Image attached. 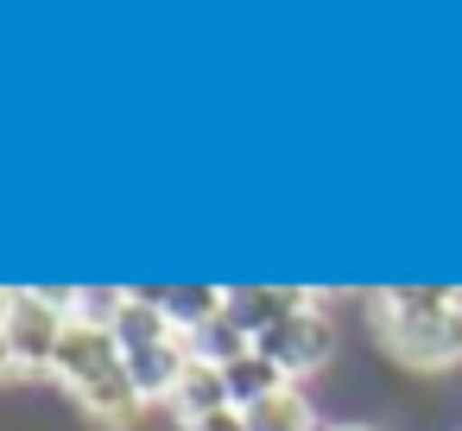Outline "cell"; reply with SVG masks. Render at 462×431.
<instances>
[{
	"instance_id": "cell-6",
	"label": "cell",
	"mask_w": 462,
	"mask_h": 431,
	"mask_svg": "<svg viewBox=\"0 0 462 431\" xmlns=\"http://www.w3.org/2000/svg\"><path fill=\"white\" fill-rule=\"evenodd\" d=\"M228 406H235V399H228V374L209 368V361H190L184 380H178V393H171V418H178V425H197V418L228 412Z\"/></svg>"
},
{
	"instance_id": "cell-8",
	"label": "cell",
	"mask_w": 462,
	"mask_h": 431,
	"mask_svg": "<svg viewBox=\"0 0 462 431\" xmlns=\"http://www.w3.org/2000/svg\"><path fill=\"white\" fill-rule=\"evenodd\" d=\"M241 418H247V431H323V425H317V406L298 393V380L279 387V393H266V399L247 406Z\"/></svg>"
},
{
	"instance_id": "cell-3",
	"label": "cell",
	"mask_w": 462,
	"mask_h": 431,
	"mask_svg": "<svg viewBox=\"0 0 462 431\" xmlns=\"http://www.w3.org/2000/svg\"><path fill=\"white\" fill-rule=\"evenodd\" d=\"M0 317H7L20 374H51L64 330H70V292H39V286H0Z\"/></svg>"
},
{
	"instance_id": "cell-2",
	"label": "cell",
	"mask_w": 462,
	"mask_h": 431,
	"mask_svg": "<svg viewBox=\"0 0 462 431\" xmlns=\"http://www.w3.org/2000/svg\"><path fill=\"white\" fill-rule=\"evenodd\" d=\"M51 380H58L96 425H108V431H127V425L146 412V399H140V387H134V374H127V355H121L115 330H102V323L70 317Z\"/></svg>"
},
{
	"instance_id": "cell-9",
	"label": "cell",
	"mask_w": 462,
	"mask_h": 431,
	"mask_svg": "<svg viewBox=\"0 0 462 431\" xmlns=\"http://www.w3.org/2000/svg\"><path fill=\"white\" fill-rule=\"evenodd\" d=\"M152 298L165 305V317H171L178 330H197V323H209V317L228 311V286H165V292H152Z\"/></svg>"
},
{
	"instance_id": "cell-1",
	"label": "cell",
	"mask_w": 462,
	"mask_h": 431,
	"mask_svg": "<svg viewBox=\"0 0 462 431\" xmlns=\"http://www.w3.org/2000/svg\"><path fill=\"white\" fill-rule=\"evenodd\" d=\"M380 349L411 374H443L462 361V292L449 286H386L367 305Z\"/></svg>"
},
{
	"instance_id": "cell-12",
	"label": "cell",
	"mask_w": 462,
	"mask_h": 431,
	"mask_svg": "<svg viewBox=\"0 0 462 431\" xmlns=\"http://www.w3.org/2000/svg\"><path fill=\"white\" fill-rule=\"evenodd\" d=\"M178 431H247V418L228 406V412H209V418H197V425H178Z\"/></svg>"
},
{
	"instance_id": "cell-11",
	"label": "cell",
	"mask_w": 462,
	"mask_h": 431,
	"mask_svg": "<svg viewBox=\"0 0 462 431\" xmlns=\"http://www.w3.org/2000/svg\"><path fill=\"white\" fill-rule=\"evenodd\" d=\"M121 305H127V292H121V286H77V292H70V317L102 323V330L121 317Z\"/></svg>"
},
{
	"instance_id": "cell-14",
	"label": "cell",
	"mask_w": 462,
	"mask_h": 431,
	"mask_svg": "<svg viewBox=\"0 0 462 431\" xmlns=\"http://www.w3.org/2000/svg\"><path fill=\"white\" fill-rule=\"evenodd\" d=\"M323 431H374V425H348V418H342V425H323Z\"/></svg>"
},
{
	"instance_id": "cell-7",
	"label": "cell",
	"mask_w": 462,
	"mask_h": 431,
	"mask_svg": "<svg viewBox=\"0 0 462 431\" xmlns=\"http://www.w3.org/2000/svg\"><path fill=\"white\" fill-rule=\"evenodd\" d=\"M184 349H190V361H209V368H228V361H241L247 349H254V336L222 311V317H209V323H197V330H184Z\"/></svg>"
},
{
	"instance_id": "cell-5",
	"label": "cell",
	"mask_w": 462,
	"mask_h": 431,
	"mask_svg": "<svg viewBox=\"0 0 462 431\" xmlns=\"http://www.w3.org/2000/svg\"><path fill=\"white\" fill-rule=\"evenodd\" d=\"M310 305V292L304 286H228V317L260 342L273 323H285L291 311H304Z\"/></svg>"
},
{
	"instance_id": "cell-13",
	"label": "cell",
	"mask_w": 462,
	"mask_h": 431,
	"mask_svg": "<svg viewBox=\"0 0 462 431\" xmlns=\"http://www.w3.org/2000/svg\"><path fill=\"white\" fill-rule=\"evenodd\" d=\"M20 374V355H14V336H7V317H0V380Z\"/></svg>"
},
{
	"instance_id": "cell-4",
	"label": "cell",
	"mask_w": 462,
	"mask_h": 431,
	"mask_svg": "<svg viewBox=\"0 0 462 431\" xmlns=\"http://www.w3.org/2000/svg\"><path fill=\"white\" fill-rule=\"evenodd\" d=\"M254 349H260L285 380H304V374L329 368V355H336V323H329V317H323V305L310 298L304 311H291L285 323H273Z\"/></svg>"
},
{
	"instance_id": "cell-10",
	"label": "cell",
	"mask_w": 462,
	"mask_h": 431,
	"mask_svg": "<svg viewBox=\"0 0 462 431\" xmlns=\"http://www.w3.org/2000/svg\"><path fill=\"white\" fill-rule=\"evenodd\" d=\"M222 374H228V399H235V412H247V406H260L266 393L291 387V380H285V374H279L260 349H247V355H241V361H228Z\"/></svg>"
}]
</instances>
